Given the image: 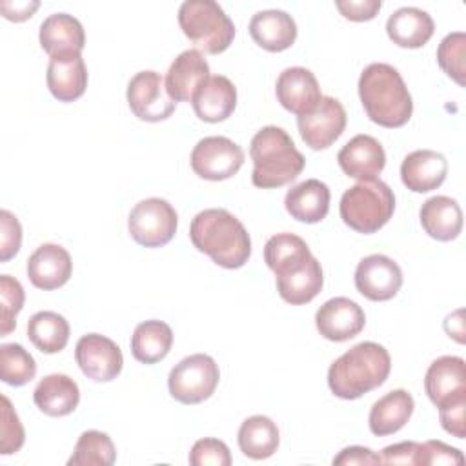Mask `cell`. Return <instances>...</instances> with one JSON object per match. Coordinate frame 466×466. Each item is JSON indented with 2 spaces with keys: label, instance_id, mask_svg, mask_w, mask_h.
Here are the masks:
<instances>
[{
  "label": "cell",
  "instance_id": "cell-1",
  "mask_svg": "<svg viewBox=\"0 0 466 466\" xmlns=\"http://www.w3.org/2000/svg\"><path fill=\"white\" fill-rule=\"evenodd\" d=\"M264 260L277 277V291L293 306L311 302L324 286L320 262L311 255L304 238L277 233L264 246Z\"/></svg>",
  "mask_w": 466,
  "mask_h": 466
},
{
  "label": "cell",
  "instance_id": "cell-2",
  "mask_svg": "<svg viewBox=\"0 0 466 466\" xmlns=\"http://www.w3.org/2000/svg\"><path fill=\"white\" fill-rule=\"evenodd\" d=\"M193 246L226 269L242 268L251 257V238L244 224L222 208H209L195 215L189 226Z\"/></svg>",
  "mask_w": 466,
  "mask_h": 466
},
{
  "label": "cell",
  "instance_id": "cell-3",
  "mask_svg": "<svg viewBox=\"0 0 466 466\" xmlns=\"http://www.w3.org/2000/svg\"><path fill=\"white\" fill-rule=\"evenodd\" d=\"M357 87L362 107L371 122L382 127H402L411 118V95L393 66L384 62L366 66Z\"/></svg>",
  "mask_w": 466,
  "mask_h": 466
},
{
  "label": "cell",
  "instance_id": "cell-4",
  "mask_svg": "<svg viewBox=\"0 0 466 466\" xmlns=\"http://www.w3.org/2000/svg\"><path fill=\"white\" fill-rule=\"evenodd\" d=\"M390 370L388 350L382 344L364 340L333 360L328 370V386L335 397L353 400L382 386Z\"/></svg>",
  "mask_w": 466,
  "mask_h": 466
},
{
  "label": "cell",
  "instance_id": "cell-5",
  "mask_svg": "<svg viewBox=\"0 0 466 466\" xmlns=\"http://www.w3.org/2000/svg\"><path fill=\"white\" fill-rule=\"evenodd\" d=\"M249 155L253 160L251 182L262 189L293 182L306 166L304 155L295 147L288 131L277 126H266L255 133Z\"/></svg>",
  "mask_w": 466,
  "mask_h": 466
},
{
  "label": "cell",
  "instance_id": "cell-6",
  "mask_svg": "<svg viewBox=\"0 0 466 466\" xmlns=\"http://www.w3.org/2000/svg\"><path fill=\"white\" fill-rule=\"evenodd\" d=\"M395 211V195L382 180H359L344 191L339 213L342 222L357 233H375L386 226Z\"/></svg>",
  "mask_w": 466,
  "mask_h": 466
},
{
  "label": "cell",
  "instance_id": "cell-7",
  "mask_svg": "<svg viewBox=\"0 0 466 466\" xmlns=\"http://www.w3.org/2000/svg\"><path fill=\"white\" fill-rule=\"evenodd\" d=\"M178 25L200 51L218 55L235 38V25L215 0H186L178 7Z\"/></svg>",
  "mask_w": 466,
  "mask_h": 466
},
{
  "label": "cell",
  "instance_id": "cell-8",
  "mask_svg": "<svg viewBox=\"0 0 466 466\" xmlns=\"http://www.w3.org/2000/svg\"><path fill=\"white\" fill-rule=\"evenodd\" d=\"M218 379L220 371L213 357L193 353L171 368L167 388L175 400L182 404H198L215 393Z\"/></svg>",
  "mask_w": 466,
  "mask_h": 466
},
{
  "label": "cell",
  "instance_id": "cell-9",
  "mask_svg": "<svg viewBox=\"0 0 466 466\" xmlns=\"http://www.w3.org/2000/svg\"><path fill=\"white\" fill-rule=\"evenodd\" d=\"M178 226L175 208L158 197L144 198L133 206L127 217V229L133 240L144 248H160L167 244Z\"/></svg>",
  "mask_w": 466,
  "mask_h": 466
},
{
  "label": "cell",
  "instance_id": "cell-10",
  "mask_svg": "<svg viewBox=\"0 0 466 466\" xmlns=\"http://www.w3.org/2000/svg\"><path fill=\"white\" fill-rule=\"evenodd\" d=\"M189 162L200 178L218 182L238 173L244 164V151L228 137H204L193 147Z\"/></svg>",
  "mask_w": 466,
  "mask_h": 466
},
{
  "label": "cell",
  "instance_id": "cell-11",
  "mask_svg": "<svg viewBox=\"0 0 466 466\" xmlns=\"http://www.w3.org/2000/svg\"><path fill=\"white\" fill-rule=\"evenodd\" d=\"M131 113L144 122H160L173 115L175 102L166 91V80L157 71H138L126 91Z\"/></svg>",
  "mask_w": 466,
  "mask_h": 466
},
{
  "label": "cell",
  "instance_id": "cell-12",
  "mask_svg": "<svg viewBox=\"0 0 466 466\" xmlns=\"http://www.w3.org/2000/svg\"><path fill=\"white\" fill-rule=\"evenodd\" d=\"M75 360L80 371L95 382H109L122 371L124 357L115 340L100 333H87L75 346Z\"/></svg>",
  "mask_w": 466,
  "mask_h": 466
},
{
  "label": "cell",
  "instance_id": "cell-13",
  "mask_svg": "<svg viewBox=\"0 0 466 466\" xmlns=\"http://www.w3.org/2000/svg\"><path fill=\"white\" fill-rule=\"evenodd\" d=\"M297 126L306 146L315 151L326 149L342 135L346 127V109L337 98L322 95L313 111L297 116Z\"/></svg>",
  "mask_w": 466,
  "mask_h": 466
},
{
  "label": "cell",
  "instance_id": "cell-14",
  "mask_svg": "<svg viewBox=\"0 0 466 466\" xmlns=\"http://www.w3.org/2000/svg\"><path fill=\"white\" fill-rule=\"evenodd\" d=\"M402 286V271L399 264L380 253L364 257L355 269V288L357 291L373 300L384 302L393 299Z\"/></svg>",
  "mask_w": 466,
  "mask_h": 466
},
{
  "label": "cell",
  "instance_id": "cell-15",
  "mask_svg": "<svg viewBox=\"0 0 466 466\" xmlns=\"http://www.w3.org/2000/svg\"><path fill=\"white\" fill-rule=\"evenodd\" d=\"M424 391L437 408L466 399L464 359L455 355H442L435 359L426 370Z\"/></svg>",
  "mask_w": 466,
  "mask_h": 466
},
{
  "label": "cell",
  "instance_id": "cell-16",
  "mask_svg": "<svg viewBox=\"0 0 466 466\" xmlns=\"http://www.w3.org/2000/svg\"><path fill=\"white\" fill-rule=\"evenodd\" d=\"M366 324L362 308L348 299L335 297L326 300L315 313V326L319 333L331 342H344L357 337Z\"/></svg>",
  "mask_w": 466,
  "mask_h": 466
},
{
  "label": "cell",
  "instance_id": "cell-17",
  "mask_svg": "<svg viewBox=\"0 0 466 466\" xmlns=\"http://www.w3.org/2000/svg\"><path fill=\"white\" fill-rule=\"evenodd\" d=\"M275 95L280 106L297 116L313 111L322 98L317 76L300 66L286 67L279 75Z\"/></svg>",
  "mask_w": 466,
  "mask_h": 466
},
{
  "label": "cell",
  "instance_id": "cell-18",
  "mask_svg": "<svg viewBox=\"0 0 466 466\" xmlns=\"http://www.w3.org/2000/svg\"><path fill=\"white\" fill-rule=\"evenodd\" d=\"M73 273V260L66 248L42 244L27 258V277L38 289L51 291L62 288Z\"/></svg>",
  "mask_w": 466,
  "mask_h": 466
},
{
  "label": "cell",
  "instance_id": "cell-19",
  "mask_svg": "<svg viewBox=\"0 0 466 466\" xmlns=\"http://www.w3.org/2000/svg\"><path fill=\"white\" fill-rule=\"evenodd\" d=\"M209 78V64L198 49L182 51L169 66L166 91L173 102H191L198 87Z\"/></svg>",
  "mask_w": 466,
  "mask_h": 466
},
{
  "label": "cell",
  "instance_id": "cell-20",
  "mask_svg": "<svg viewBox=\"0 0 466 466\" xmlns=\"http://www.w3.org/2000/svg\"><path fill=\"white\" fill-rule=\"evenodd\" d=\"M46 82L58 102H73L86 93L87 67L82 53H62L49 58Z\"/></svg>",
  "mask_w": 466,
  "mask_h": 466
},
{
  "label": "cell",
  "instance_id": "cell-21",
  "mask_svg": "<svg viewBox=\"0 0 466 466\" xmlns=\"http://www.w3.org/2000/svg\"><path fill=\"white\" fill-rule=\"evenodd\" d=\"M340 169L357 180L375 178L386 166V153L371 135H355L337 155Z\"/></svg>",
  "mask_w": 466,
  "mask_h": 466
},
{
  "label": "cell",
  "instance_id": "cell-22",
  "mask_svg": "<svg viewBox=\"0 0 466 466\" xmlns=\"http://www.w3.org/2000/svg\"><path fill=\"white\" fill-rule=\"evenodd\" d=\"M448 173V160L433 149H417L404 157L400 164V180L413 193L437 189Z\"/></svg>",
  "mask_w": 466,
  "mask_h": 466
},
{
  "label": "cell",
  "instance_id": "cell-23",
  "mask_svg": "<svg viewBox=\"0 0 466 466\" xmlns=\"http://www.w3.org/2000/svg\"><path fill=\"white\" fill-rule=\"evenodd\" d=\"M191 104L200 120L209 124L222 122L237 107V87L228 76L213 75L198 87Z\"/></svg>",
  "mask_w": 466,
  "mask_h": 466
},
{
  "label": "cell",
  "instance_id": "cell-24",
  "mask_svg": "<svg viewBox=\"0 0 466 466\" xmlns=\"http://www.w3.org/2000/svg\"><path fill=\"white\" fill-rule=\"evenodd\" d=\"M249 35L262 49L280 53L295 44L297 24L282 9H264L251 16Z\"/></svg>",
  "mask_w": 466,
  "mask_h": 466
},
{
  "label": "cell",
  "instance_id": "cell-25",
  "mask_svg": "<svg viewBox=\"0 0 466 466\" xmlns=\"http://www.w3.org/2000/svg\"><path fill=\"white\" fill-rule=\"evenodd\" d=\"M329 187L319 178H308L288 189L284 197L286 211L299 222L317 224L329 211Z\"/></svg>",
  "mask_w": 466,
  "mask_h": 466
},
{
  "label": "cell",
  "instance_id": "cell-26",
  "mask_svg": "<svg viewBox=\"0 0 466 466\" xmlns=\"http://www.w3.org/2000/svg\"><path fill=\"white\" fill-rule=\"evenodd\" d=\"M435 31L433 18L424 9L406 5L393 11L386 22V33L393 44L406 49L422 47Z\"/></svg>",
  "mask_w": 466,
  "mask_h": 466
},
{
  "label": "cell",
  "instance_id": "cell-27",
  "mask_svg": "<svg viewBox=\"0 0 466 466\" xmlns=\"http://www.w3.org/2000/svg\"><path fill=\"white\" fill-rule=\"evenodd\" d=\"M35 406L49 417H66L80 402L78 384L64 373L46 375L33 391Z\"/></svg>",
  "mask_w": 466,
  "mask_h": 466
},
{
  "label": "cell",
  "instance_id": "cell-28",
  "mask_svg": "<svg viewBox=\"0 0 466 466\" xmlns=\"http://www.w3.org/2000/svg\"><path fill=\"white\" fill-rule=\"evenodd\" d=\"M42 49L49 55L82 53L86 46V33L82 24L67 13H55L44 18L38 31Z\"/></svg>",
  "mask_w": 466,
  "mask_h": 466
},
{
  "label": "cell",
  "instance_id": "cell-29",
  "mask_svg": "<svg viewBox=\"0 0 466 466\" xmlns=\"http://www.w3.org/2000/svg\"><path fill=\"white\" fill-rule=\"evenodd\" d=\"M422 229L435 240L450 242L462 229V209L459 202L446 195L430 197L419 211Z\"/></svg>",
  "mask_w": 466,
  "mask_h": 466
},
{
  "label": "cell",
  "instance_id": "cell-30",
  "mask_svg": "<svg viewBox=\"0 0 466 466\" xmlns=\"http://www.w3.org/2000/svg\"><path fill=\"white\" fill-rule=\"evenodd\" d=\"M415 402L406 390H391L373 402L368 417L370 431L377 437L397 433L406 426L413 413Z\"/></svg>",
  "mask_w": 466,
  "mask_h": 466
},
{
  "label": "cell",
  "instance_id": "cell-31",
  "mask_svg": "<svg viewBox=\"0 0 466 466\" xmlns=\"http://www.w3.org/2000/svg\"><path fill=\"white\" fill-rule=\"evenodd\" d=\"M238 448L240 451L253 459L262 461L271 457L280 442V433L277 424L266 415H251L238 428Z\"/></svg>",
  "mask_w": 466,
  "mask_h": 466
},
{
  "label": "cell",
  "instance_id": "cell-32",
  "mask_svg": "<svg viewBox=\"0 0 466 466\" xmlns=\"http://www.w3.org/2000/svg\"><path fill=\"white\" fill-rule=\"evenodd\" d=\"M173 344L171 328L157 319L140 322L131 335V355L142 364H155L167 357Z\"/></svg>",
  "mask_w": 466,
  "mask_h": 466
},
{
  "label": "cell",
  "instance_id": "cell-33",
  "mask_svg": "<svg viewBox=\"0 0 466 466\" xmlns=\"http://www.w3.org/2000/svg\"><path fill=\"white\" fill-rule=\"evenodd\" d=\"M27 337L42 353H58L69 340V324L56 311H38L27 320Z\"/></svg>",
  "mask_w": 466,
  "mask_h": 466
},
{
  "label": "cell",
  "instance_id": "cell-34",
  "mask_svg": "<svg viewBox=\"0 0 466 466\" xmlns=\"http://www.w3.org/2000/svg\"><path fill=\"white\" fill-rule=\"evenodd\" d=\"M116 459V450L111 437L98 430L84 431L69 457V466H111Z\"/></svg>",
  "mask_w": 466,
  "mask_h": 466
},
{
  "label": "cell",
  "instance_id": "cell-35",
  "mask_svg": "<svg viewBox=\"0 0 466 466\" xmlns=\"http://www.w3.org/2000/svg\"><path fill=\"white\" fill-rule=\"evenodd\" d=\"M36 375V362L33 355L16 342L0 346V379L9 386H24Z\"/></svg>",
  "mask_w": 466,
  "mask_h": 466
},
{
  "label": "cell",
  "instance_id": "cell-36",
  "mask_svg": "<svg viewBox=\"0 0 466 466\" xmlns=\"http://www.w3.org/2000/svg\"><path fill=\"white\" fill-rule=\"evenodd\" d=\"M464 51H466V35L462 31L448 33L437 47V62L441 69L459 86H464V75H466Z\"/></svg>",
  "mask_w": 466,
  "mask_h": 466
},
{
  "label": "cell",
  "instance_id": "cell-37",
  "mask_svg": "<svg viewBox=\"0 0 466 466\" xmlns=\"http://www.w3.org/2000/svg\"><path fill=\"white\" fill-rule=\"evenodd\" d=\"M25 293L22 284L11 275H0V337L9 335L16 326V315L22 311Z\"/></svg>",
  "mask_w": 466,
  "mask_h": 466
},
{
  "label": "cell",
  "instance_id": "cell-38",
  "mask_svg": "<svg viewBox=\"0 0 466 466\" xmlns=\"http://www.w3.org/2000/svg\"><path fill=\"white\" fill-rule=\"evenodd\" d=\"M25 441L24 426L11 404V400L2 395V424H0V453H16Z\"/></svg>",
  "mask_w": 466,
  "mask_h": 466
},
{
  "label": "cell",
  "instance_id": "cell-39",
  "mask_svg": "<svg viewBox=\"0 0 466 466\" xmlns=\"http://www.w3.org/2000/svg\"><path fill=\"white\" fill-rule=\"evenodd\" d=\"M189 464L191 466H229L231 453L224 441L204 437L193 444L189 451Z\"/></svg>",
  "mask_w": 466,
  "mask_h": 466
},
{
  "label": "cell",
  "instance_id": "cell-40",
  "mask_svg": "<svg viewBox=\"0 0 466 466\" xmlns=\"http://www.w3.org/2000/svg\"><path fill=\"white\" fill-rule=\"evenodd\" d=\"M22 246V226L18 218L7 211H0V260L7 262L13 258Z\"/></svg>",
  "mask_w": 466,
  "mask_h": 466
},
{
  "label": "cell",
  "instance_id": "cell-41",
  "mask_svg": "<svg viewBox=\"0 0 466 466\" xmlns=\"http://www.w3.org/2000/svg\"><path fill=\"white\" fill-rule=\"evenodd\" d=\"M420 444H422V450H420L422 466H431V464L462 466L464 464V455L457 448H451L441 441H426Z\"/></svg>",
  "mask_w": 466,
  "mask_h": 466
},
{
  "label": "cell",
  "instance_id": "cell-42",
  "mask_svg": "<svg viewBox=\"0 0 466 466\" xmlns=\"http://www.w3.org/2000/svg\"><path fill=\"white\" fill-rule=\"evenodd\" d=\"M420 450L422 444L415 441H404L397 444H390L382 450L380 459L386 464H420Z\"/></svg>",
  "mask_w": 466,
  "mask_h": 466
},
{
  "label": "cell",
  "instance_id": "cell-43",
  "mask_svg": "<svg viewBox=\"0 0 466 466\" xmlns=\"http://www.w3.org/2000/svg\"><path fill=\"white\" fill-rule=\"evenodd\" d=\"M464 410H466V399L450 402L442 408H439V419L444 431L457 439H464L466 435V422H464Z\"/></svg>",
  "mask_w": 466,
  "mask_h": 466
},
{
  "label": "cell",
  "instance_id": "cell-44",
  "mask_svg": "<svg viewBox=\"0 0 466 466\" xmlns=\"http://www.w3.org/2000/svg\"><path fill=\"white\" fill-rule=\"evenodd\" d=\"M380 0H337L335 7L340 15L353 22H364L375 18L380 9Z\"/></svg>",
  "mask_w": 466,
  "mask_h": 466
},
{
  "label": "cell",
  "instance_id": "cell-45",
  "mask_svg": "<svg viewBox=\"0 0 466 466\" xmlns=\"http://www.w3.org/2000/svg\"><path fill=\"white\" fill-rule=\"evenodd\" d=\"M382 459L370 448L364 446H348L337 457H333V464L337 466H366V464H380Z\"/></svg>",
  "mask_w": 466,
  "mask_h": 466
},
{
  "label": "cell",
  "instance_id": "cell-46",
  "mask_svg": "<svg viewBox=\"0 0 466 466\" xmlns=\"http://www.w3.org/2000/svg\"><path fill=\"white\" fill-rule=\"evenodd\" d=\"M40 7V2L36 0H24V2H9V0H2L0 2V11L2 16L11 20V22H24L27 18L33 16V13Z\"/></svg>",
  "mask_w": 466,
  "mask_h": 466
},
{
  "label": "cell",
  "instance_id": "cell-47",
  "mask_svg": "<svg viewBox=\"0 0 466 466\" xmlns=\"http://www.w3.org/2000/svg\"><path fill=\"white\" fill-rule=\"evenodd\" d=\"M444 329L450 337H453L457 342H464V320H462V309H457L450 313L444 320Z\"/></svg>",
  "mask_w": 466,
  "mask_h": 466
}]
</instances>
